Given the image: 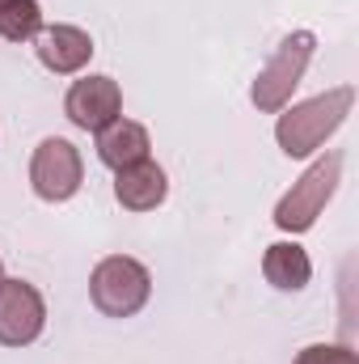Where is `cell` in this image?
<instances>
[{
	"mask_svg": "<svg viewBox=\"0 0 359 364\" xmlns=\"http://www.w3.org/2000/svg\"><path fill=\"white\" fill-rule=\"evenodd\" d=\"M355 106V85H334V90L317 93V97H304L296 106H283L279 110V123H275V140L287 157H313L351 114Z\"/></svg>",
	"mask_w": 359,
	"mask_h": 364,
	"instance_id": "obj_1",
	"label": "cell"
},
{
	"mask_svg": "<svg viewBox=\"0 0 359 364\" xmlns=\"http://www.w3.org/2000/svg\"><path fill=\"white\" fill-rule=\"evenodd\" d=\"M343 182V153L330 149L326 157H317L300 178L292 182V191L275 203V225L283 233H309L317 225V216L326 212V203L334 199Z\"/></svg>",
	"mask_w": 359,
	"mask_h": 364,
	"instance_id": "obj_2",
	"label": "cell"
},
{
	"mask_svg": "<svg viewBox=\"0 0 359 364\" xmlns=\"http://www.w3.org/2000/svg\"><path fill=\"white\" fill-rule=\"evenodd\" d=\"M153 296V272L131 255H110L89 275V301L106 318H136Z\"/></svg>",
	"mask_w": 359,
	"mask_h": 364,
	"instance_id": "obj_3",
	"label": "cell"
},
{
	"mask_svg": "<svg viewBox=\"0 0 359 364\" xmlns=\"http://www.w3.org/2000/svg\"><path fill=\"white\" fill-rule=\"evenodd\" d=\"M313 51H317V34H313V30H292V34L275 47V55L267 60V68L254 77L250 102H254L263 114H279V110L292 102L296 85L304 81V68H309Z\"/></svg>",
	"mask_w": 359,
	"mask_h": 364,
	"instance_id": "obj_4",
	"label": "cell"
},
{
	"mask_svg": "<svg viewBox=\"0 0 359 364\" xmlns=\"http://www.w3.org/2000/svg\"><path fill=\"white\" fill-rule=\"evenodd\" d=\"M85 182V161L72 140L47 136L30 157V186L43 203H68Z\"/></svg>",
	"mask_w": 359,
	"mask_h": 364,
	"instance_id": "obj_5",
	"label": "cell"
},
{
	"mask_svg": "<svg viewBox=\"0 0 359 364\" xmlns=\"http://www.w3.org/2000/svg\"><path fill=\"white\" fill-rule=\"evenodd\" d=\"M47 326V301L26 279H0V343L30 348Z\"/></svg>",
	"mask_w": 359,
	"mask_h": 364,
	"instance_id": "obj_6",
	"label": "cell"
},
{
	"mask_svg": "<svg viewBox=\"0 0 359 364\" xmlns=\"http://www.w3.org/2000/svg\"><path fill=\"white\" fill-rule=\"evenodd\" d=\"M64 114L81 132H101L106 123H114L123 114V90H118V81L101 77V73L72 81V90L64 93Z\"/></svg>",
	"mask_w": 359,
	"mask_h": 364,
	"instance_id": "obj_7",
	"label": "cell"
},
{
	"mask_svg": "<svg viewBox=\"0 0 359 364\" xmlns=\"http://www.w3.org/2000/svg\"><path fill=\"white\" fill-rule=\"evenodd\" d=\"M38 64L55 77H72L93 60V38L81 26H43V34L34 38Z\"/></svg>",
	"mask_w": 359,
	"mask_h": 364,
	"instance_id": "obj_8",
	"label": "cell"
},
{
	"mask_svg": "<svg viewBox=\"0 0 359 364\" xmlns=\"http://www.w3.org/2000/svg\"><path fill=\"white\" fill-rule=\"evenodd\" d=\"M165 195H170V174H165L153 157L114 170V199H118L127 212H153V208L165 203Z\"/></svg>",
	"mask_w": 359,
	"mask_h": 364,
	"instance_id": "obj_9",
	"label": "cell"
},
{
	"mask_svg": "<svg viewBox=\"0 0 359 364\" xmlns=\"http://www.w3.org/2000/svg\"><path fill=\"white\" fill-rule=\"evenodd\" d=\"M93 136H97V161L110 166V170L136 166V161H144V157L153 153L148 127L136 123V119H123V114H118L114 123H106L101 132H93Z\"/></svg>",
	"mask_w": 359,
	"mask_h": 364,
	"instance_id": "obj_10",
	"label": "cell"
},
{
	"mask_svg": "<svg viewBox=\"0 0 359 364\" xmlns=\"http://www.w3.org/2000/svg\"><path fill=\"white\" fill-rule=\"evenodd\" d=\"M263 275H267L270 288H279V292H300L313 279L309 250L296 246V242H275V246H267V255H263Z\"/></svg>",
	"mask_w": 359,
	"mask_h": 364,
	"instance_id": "obj_11",
	"label": "cell"
},
{
	"mask_svg": "<svg viewBox=\"0 0 359 364\" xmlns=\"http://www.w3.org/2000/svg\"><path fill=\"white\" fill-rule=\"evenodd\" d=\"M0 34L9 43H30L43 34V9L38 0H0Z\"/></svg>",
	"mask_w": 359,
	"mask_h": 364,
	"instance_id": "obj_12",
	"label": "cell"
},
{
	"mask_svg": "<svg viewBox=\"0 0 359 364\" xmlns=\"http://www.w3.org/2000/svg\"><path fill=\"white\" fill-rule=\"evenodd\" d=\"M296 364H359V356L347 343H313L296 356Z\"/></svg>",
	"mask_w": 359,
	"mask_h": 364,
	"instance_id": "obj_13",
	"label": "cell"
},
{
	"mask_svg": "<svg viewBox=\"0 0 359 364\" xmlns=\"http://www.w3.org/2000/svg\"><path fill=\"white\" fill-rule=\"evenodd\" d=\"M0 279H4V263H0Z\"/></svg>",
	"mask_w": 359,
	"mask_h": 364,
	"instance_id": "obj_14",
	"label": "cell"
}]
</instances>
